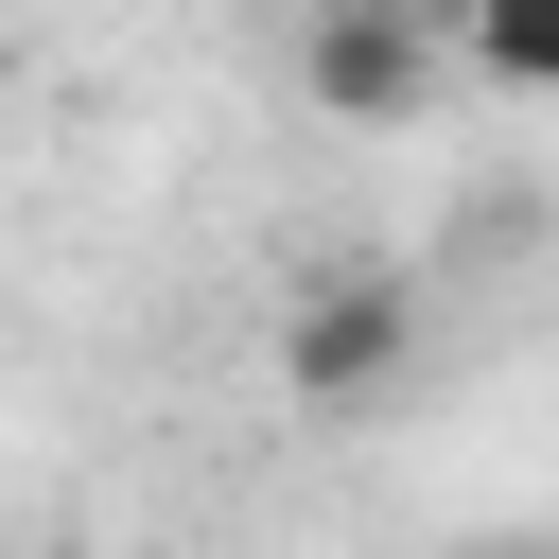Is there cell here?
I'll list each match as a JSON object with an SVG mask.
<instances>
[{
	"mask_svg": "<svg viewBox=\"0 0 559 559\" xmlns=\"http://www.w3.org/2000/svg\"><path fill=\"white\" fill-rule=\"evenodd\" d=\"M454 559H559V542H454Z\"/></svg>",
	"mask_w": 559,
	"mask_h": 559,
	"instance_id": "obj_4",
	"label": "cell"
},
{
	"mask_svg": "<svg viewBox=\"0 0 559 559\" xmlns=\"http://www.w3.org/2000/svg\"><path fill=\"white\" fill-rule=\"evenodd\" d=\"M419 384V280L402 262H314L280 297V402L297 419H384Z\"/></svg>",
	"mask_w": 559,
	"mask_h": 559,
	"instance_id": "obj_1",
	"label": "cell"
},
{
	"mask_svg": "<svg viewBox=\"0 0 559 559\" xmlns=\"http://www.w3.org/2000/svg\"><path fill=\"white\" fill-rule=\"evenodd\" d=\"M437 70H454L437 0H314L297 17V105H332V122H419Z\"/></svg>",
	"mask_w": 559,
	"mask_h": 559,
	"instance_id": "obj_2",
	"label": "cell"
},
{
	"mask_svg": "<svg viewBox=\"0 0 559 559\" xmlns=\"http://www.w3.org/2000/svg\"><path fill=\"white\" fill-rule=\"evenodd\" d=\"M437 35L489 70V87H524V105H559V0H437Z\"/></svg>",
	"mask_w": 559,
	"mask_h": 559,
	"instance_id": "obj_3",
	"label": "cell"
}]
</instances>
